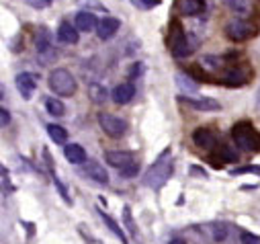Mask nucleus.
Returning a JSON list of instances; mask_svg holds the SVG:
<instances>
[{"instance_id":"34","label":"nucleus","mask_w":260,"mask_h":244,"mask_svg":"<svg viewBox=\"0 0 260 244\" xmlns=\"http://www.w3.org/2000/svg\"><path fill=\"white\" fill-rule=\"evenodd\" d=\"M138 170H140V164L134 160L132 164H127L125 168H121L119 172H121V176H136L138 174Z\"/></svg>"},{"instance_id":"35","label":"nucleus","mask_w":260,"mask_h":244,"mask_svg":"<svg viewBox=\"0 0 260 244\" xmlns=\"http://www.w3.org/2000/svg\"><path fill=\"white\" fill-rule=\"evenodd\" d=\"M25 3H27L29 7L37 9V11H43V9L51 7V0H25Z\"/></svg>"},{"instance_id":"6","label":"nucleus","mask_w":260,"mask_h":244,"mask_svg":"<svg viewBox=\"0 0 260 244\" xmlns=\"http://www.w3.org/2000/svg\"><path fill=\"white\" fill-rule=\"evenodd\" d=\"M35 47H37V57H39L41 64H51L57 57V51L51 43V37H49L47 29H39V33L35 37Z\"/></svg>"},{"instance_id":"19","label":"nucleus","mask_w":260,"mask_h":244,"mask_svg":"<svg viewBox=\"0 0 260 244\" xmlns=\"http://www.w3.org/2000/svg\"><path fill=\"white\" fill-rule=\"evenodd\" d=\"M86 174H88L92 180H96L99 185H107V182H109V174H107L105 166L99 164V162H88V164H86Z\"/></svg>"},{"instance_id":"25","label":"nucleus","mask_w":260,"mask_h":244,"mask_svg":"<svg viewBox=\"0 0 260 244\" xmlns=\"http://www.w3.org/2000/svg\"><path fill=\"white\" fill-rule=\"evenodd\" d=\"M90 99L94 101V103H105L107 101V88L105 86H101V84H90Z\"/></svg>"},{"instance_id":"27","label":"nucleus","mask_w":260,"mask_h":244,"mask_svg":"<svg viewBox=\"0 0 260 244\" xmlns=\"http://www.w3.org/2000/svg\"><path fill=\"white\" fill-rule=\"evenodd\" d=\"M211 234H213V240H215V242H221V240H225L228 230H225L223 224H213V226H211Z\"/></svg>"},{"instance_id":"30","label":"nucleus","mask_w":260,"mask_h":244,"mask_svg":"<svg viewBox=\"0 0 260 244\" xmlns=\"http://www.w3.org/2000/svg\"><path fill=\"white\" fill-rule=\"evenodd\" d=\"M232 174H234V176H238V174H258V176H260V166H254V164H250V166H240V168H234Z\"/></svg>"},{"instance_id":"1","label":"nucleus","mask_w":260,"mask_h":244,"mask_svg":"<svg viewBox=\"0 0 260 244\" xmlns=\"http://www.w3.org/2000/svg\"><path fill=\"white\" fill-rule=\"evenodd\" d=\"M172 172H174L172 154H170V150H164V152L160 154V158H158V160L150 166V170L144 174V185L150 187V189H154V191H158V189H162L166 182H168V178L172 176Z\"/></svg>"},{"instance_id":"13","label":"nucleus","mask_w":260,"mask_h":244,"mask_svg":"<svg viewBox=\"0 0 260 244\" xmlns=\"http://www.w3.org/2000/svg\"><path fill=\"white\" fill-rule=\"evenodd\" d=\"M192 142L197 144L199 148H203V150L215 148V136H213V132L207 130V128H197V130H194V132H192Z\"/></svg>"},{"instance_id":"8","label":"nucleus","mask_w":260,"mask_h":244,"mask_svg":"<svg viewBox=\"0 0 260 244\" xmlns=\"http://www.w3.org/2000/svg\"><path fill=\"white\" fill-rule=\"evenodd\" d=\"M15 84H17V90L21 93L23 99H31L35 88H37V78L31 74V72H21L17 78H15Z\"/></svg>"},{"instance_id":"31","label":"nucleus","mask_w":260,"mask_h":244,"mask_svg":"<svg viewBox=\"0 0 260 244\" xmlns=\"http://www.w3.org/2000/svg\"><path fill=\"white\" fill-rule=\"evenodd\" d=\"M132 3H134V7H138L142 11H150L160 5V0H132Z\"/></svg>"},{"instance_id":"9","label":"nucleus","mask_w":260,"mask_h":244,"mask_svg":"<svg viewBox=\"0 0 260 244\" xmlns=\"http://www.w3.org/2000/svg\"><path fill=\"white\" fill-rule=\"evenodd\" d=\"M119 27H121V21H119V19H115V17H105V19H101L99 25H96V35H99V39L109 41V39L115 37V33L119 31Z\"/></svg>"},{"instance_id":"7","label":"nucleus","mask_w":260,"mask_h":244,"mask_svg":"<svg viewBox=\"0 0 260 244\" xmlns=\"http://www.w3.org/2000/svg\"><path fill=\"white\" fill-rule=\"evenodd\" d=\"M225 33L232 41H246L250 37L256 35V27L250 23V21H244V19H234L225 25Z\"/></svg>"},{"instance_id":"32","label":"nucleus","mask_w":260,"mask_h":244,"mask_svg":"<svg viewBox=\"0 0 260 244\" xmlns=\"http://www.w3.org/2000/svg\"><path fill=\"white\" fill-rule=\"evenodd\" d=\"M53 182H55V189L59 191V195L63 197V201H66L68 205H72V199H70V195H68V189H66V187H63V185H61V180H59L57 176H53Z\"/></svg>"},{"instance_id":"11","label":"nucleus","mask_w":260,"mask_h":244,"mask_svg":"<svg viewBox=\"0 0 260 244\" xmlns=\"http://www.w3.org/2000/svg\"><path fill=\"white\" fill-rule=\"evenodd\" d=\"M182 103H186L188 107L197 109V111H219L221 105L219 101L211 99V97H201V99H190V97H178Z\"/></svg>"},{"instance_id":"37","label":"nucleus","mask_w":260,"mask_h":244,"mask_svg":"<svg viewBox=\"0 0 260 244\" xmlns=\"http://www.w3.org/2000/svg\"><path fill=\"white\" fill-rule=\"evenodd\" d=\"M9 124H11V113L5 107H0V128H7Z\"/></svg>"},{"instance_id":"24","label":"nucleus","mask_w":260,"mask_h":244,"mask_svg":"<svg viewBox=\"0 0 260 244\" xmlns=\"http://www.w3.org/2000/svg\"><path fill=\"white\" fill-rule=\"evenodd\" d=\"M176 82L184 88V90H188V93H197V84H194V82H197V80H192L190 76H186V74H176Z\"/></svg>"},{"instance_id":"16","label":"nucleus","mask_w":260,"mask_h":244,"mask_svg":"<svg viewBox=\"0 0 260 244\" xmlns=\"http://www.w3.org/2000/svg\"><path fill=\"white\" fill-rule=\"evenodd\" d=\"M63 156L72 164H84L86 162V150L80 144H66L63 146Z\"/></svg>"},{"instance_id":"2","label":"nucleus","mask_w":260,"mask_h":244,"mask_svg":"<svg viewBox=\"0 0 260 244\" xmlns=\"http://www.w3.org/2000/svg\"><path fill=\"white\" fill-rule=\"evenodd\" d=\"M232 138L238 148L246 152H260V132L248 121H240L232 128Z\"/></svg>"},{"instance_id":"33","label":"nucleus","mask_w":260,"mask_h":244,"mask_svg":"<svg viewBox=\"0 0 260 244\" xmlns=\"http://www.w3.org/2000/svg\"><path fill=\"white\" fill-rule=\"evenodd\" d=\"M240 242L242 244H260V236H256L252 232H242L240 234Z\"/></svg>"},{"instance_id":"14","label":"nucleus","mask_w":260,"mask_h":244,"mask_svg":"<svg viewBox=\"0 0 260 244\" xmlns=\"http://www.w3.org/2000/svg\"><path fill=\"white\" fill-rule=\"evenodd\" d=\"M105 160H107V164H111L113 168H119V170H121V168H125L127 164L134 162V154L113 150V152H105Z\"/></svg>"},{"instance_id":"20","label":"nucleus","mask_w":260,"mask_h":244,"mask_svg":"<svg viewBox=\"0 0 260 244\" xmlns=\"http://www.w3.org/2000/svg\"><path fill=\"white\" fill-rule=\"evenodd\" d=\"M45 109L53 117H63V113H66V107H63V103L59 99H55V97H45Z\"/></svg>"},{"instance_id":"29","label":"nucleus","mask_w":260,"mask_h":244,"mask_svg":"<svg viewBox=\"0 0 260 244\" xmlns=\"http://www.w3.org/2000/svg\"><path fill=\"white\" fill-rule=\"evenodd\" d=\"M219 156H221V162L228 160V162H236L238 160V152H234L230 146H221L219 148Z\"/></svg>"},{"instance_id":"10","label":"nucleus","mask_w":260,"mask_h":244,"mask_svg":"<svg viewBox=\"0 0 260 244\" xmlns=\"http://www.w3.org/2000/svg\"><path fill=\"white\" fill-rule=\"evenodd\" d=\"M250 76H252L250 68H246V66H232L225 72V82L232 84V86H244V84H248Z\"/></svg>"},{"instance_id":"4","label":"nucleus","mask_w":260,"mask_h":244,"mask_svg":"<svg viewBox=\"0 0 260 244\" xmlns=\"http://www.w3.org/2000/svg\"><path fill=\"white\" fill-rule=\"evenodd\" d=\"M168 45H170V51L174 57H186L192 53V43L188 41V35L184 33V29L178 23H172Z\"/></svg>"},{"instance_id":"21","label":"nucleus","mask_w":260,"mask_h":244,"mask_svg":"<svg viewBox=\"0 0 260 244\" xmlns=\"http://www.w3.org/2000/svg\"><path fill=\"white\" fill-rule=\"evenodd\" d=\"M99 214H101V220L107 224V228H109V230H111V232H113V234H115V236H117V238H119L123 244H127V236H125V232L119 228V224H117V222H115L111 216H107L105 211H99Z\"/></svg>"},{"instance_id":"5","label":"nucleus","mask_w":260,"mask_h":244,"mask_svg":"<svg viewBox=\"0 0 260 244\" xmlns=\"http://www.w3.org/2000/svg\"><path fill=\"white\" fill-rule=\"evenodd\" d=\"M99 126H101V130H103L109 138H113V140L123 138V136L127 134V130H129L127 121L121 119V117H117V115H113V113H101V115H99Z\"/></svg>"},{"instance_id":"39","label":"nucleus","mask_w":260,"mask_h":244,"mask_svg":"<svg viewBox=\"0 0 260 244\" xmlns=\"http://www.w3.org/2000/svg\"><path fill=\"white\" fill-rule=\"evenodd\" d=\"M5 95H7V88H5L3 84H0V101H3V99H5Z\"/></svg>"},{"instance_id":"22","label":"nucleus","mask_w":260,"mask_h":244,"mask_svg":"<svg viewBox=\"0 0 260 244\" xmlns=\"http://www.w3.org/2000/svg\"><path fill=\"white\" fill-rule=\"evenodd\" d=\"M47 136H49L55 144H66V142H68V132L63 130L61 126H55V124H49V126H47Z\"/></svg>"},{"instance_id":"36","label":"nucleus","mask_w":260,"mask_h":244,"mask_svg":"<svg viewBox=\"0 0 260 244\" xmlns=\"http://www.w3.org/2000/svg\"><path fill=\"white\" fill-rule=\"evenodd\" d=\"M129 78H138V76H142L144 74V64L142 62H138V64H134L132 68H129Z\"/></svg>"},{"instance_id":"28","label":"nucleus","mask_w":260,"mask_h":244,"mask_svg":"<svg viewBox=\"0 0 260 244\" xmlns=\"http://www.w3.org/2000/svg\"><path fill=\"white\" fill-rule=\"evenodd\" d=\"M225 5L234 13H246L248 11V3H246V0H225Z\"/></svg>"},{"instance_id":"12","label":"nucleus","mask_w":260,"mask_h":244,"mask_svg":"<svg viewBox=\"0 0 260 244\" xmlns=\"http://www.w3.org/2000/svg\"><path fill=\"white\" fill-rule=\"evenodd\" d=\"M134 97H136V86L132 82H121L113 88V101L117 105H127Z\"/></svg>"},{"instance_id":"17","label":"nucleus","mask_w":260,"mask_h":244,"mask_svg":"<svg viewBox=\"0 0 260 244\" xmlns=\"http://www.w3.org/2000/svg\"><path fill=\"white\" fill-rule=\"evenodd\" d=\"M74 25H76V29L78 31H92V29H96V25H99V21H96V17L92 15V13H88V11H80L78 15H76V19H74Z\"/></svg>"},{"instance_id":"18","label":"nucleus","mask_w":260,"mask_h":244,"mask_svg":"<svg viewBox=\"0 0 260 244\" xmlns=\"http://www.w3.org/2000/svg\"><path fill=\"white\" fill-rule=\"evenodd\" d=\"M203 0H178V13L184 17H194L203 13Z\"/></svg>"},{"instance_id":"3","label":"nucleus","mask_w":260,"mask_h":244,"mask_svg":"<svg viewBox=\"0 0 260 244\" xmlns=\"http://www.w3.org/2000/svg\"><path fill=\"white\" fill-rule=\"evenodd\" d=\"M49 88L57 97H72L76 93L78 84H76V78L66 68H55L49 74Z\"/></svg>"},{"instance_id":"15","label":"nucleus","mask_w":260,"mask_h":244,"mask_svg":"<svg viewBox=\"0 0 260 244\" xmlns=\"http://www.w3.org/2000/svg\"><path fill=\"white\" fill-rule=\"evenodd\" d=\"M78 29H76V25H70V23H66L63 21L59 27H57V39L61 41V43H68V45H76L78 43Z\"/></svg>"},{"instance_id":"38","label":"nucleus","mask_w":260,"mask_h":244,"mask_svg":"<svg viewBox=\"0 0 260 244\" xmlns=\"http://www.w3.org/2000/svg\"><path fill=\"white\" fill-rule=\"evenodd\" d=\"M170 244H186L182 238H174V240H170Z\"/></svg>"},{"instance_id":"23","label":"nucleus","mask_w":260,"mask_h":244,"mask_svg":"<svg viewBox=\"0 0 260 244\" xmlns=\"http://www.w3.org/2000/svg\"><path fill=\"white\" fill-rule=\"evenodd\" d=\"M123 222H125V228L129 230V234H132V238L140 240V234H138V226L134 222V216H132V209H129L127 205L123 207Z\"/></svg>"},{"instance_id":"26","label":"nucleus","mask_w":260,"mask_h":244,"mask_svg":"<svg viewBox=\"0 0 260 244\" xmlns=\"http://www.w3.org/2000/svg\"><path fill=\"white\" fill-rule=\"evenodd\" d=\"M0 187H3L7 193L15 191V185H11V176H9V170L0 164Z\"/></svg>"}]
</instances>
